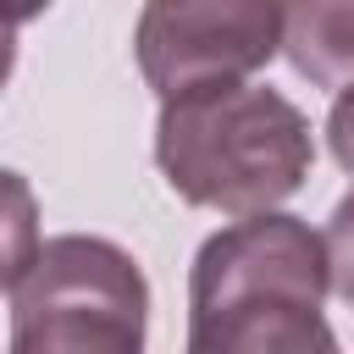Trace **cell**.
I'll use <instances>...</instances> for the list:
<instances>
[{
    "label": "cell",
    "instance_id": "obj_6",
    "mask_svg": "<svg viewBox=\"0 0 354 354\" xmlns=\"http://www.w3.org/2000/svg\"><path fill=\"white\" fill-rule=\"evenodd\" d=\"M326 266H332V293L354 310V194H343L326 221Z\"/></svg>",
    "mask_w": 354,
    "mask_h": 354
},
{
    "label": "cell",
    "instance_id": "obj_7",
    "mask_svg": "<svg viewBox=\"0 0 354 354\" xmlns=\"http://www.w3.org/2000/svg\"><path fill=\"white\" fill-rule=\"evenodd\" d=\"M326 144L337 155L343 171H354V83L332 100V116H326Z\"/></svg>",
    "mask_w": 354,
    "mask_h": 354
},
{
    "label": "cell",
    "instance_id": "obj_8",
    "mask_svg": "<svg viewBox=\"0 0 354 354\" xmlns=\"http://www.w3.org/2000/svg\"><path fill=\"white\" fill-rule=\"evenodd\" d=\"M50 0H6V17H11V28H22L28 17H39Z\"/></svg>",
    "mask_w": 354,
    "mask_h": 354
},
{
    "label": "cell",
    "instance_id": "obj_2",
    "mask_svg": "<svg viewBox=\"0 0 354 354\" xmlns=\"http://www.w3.org/2000/svg\"><path fill=\"white\" fill-rule=\"evenodd\" d=\"M155 166L183 205L260 216L293 199L315 166L310 122L260 83H205L160 100Z\"/></svg>",
    "mask_w": 354,
    "mask_h": 354
},
{
    "label": "cell",
    "instance_id": "obj_1",
    "mask_svg": "<svg viewBox=\"0 0 354 354\" xmlns=\"http://www.w3.org/2000/svg\"><path fill=\"white\" fill-rule=\"evenodd\" d=\"M326 288V238L310 221L282 210L238 216L194 254L183 354H343L321 315Z\"/></svg>",
    "mask_w": 354,
    "mask_h": 354
},
{
    "label": "cell",
    "instance_id": "obj_4",
    "mask_svg": "<svg viewBox=\"0 0 354 354\" xmlns=\"http://www.w3.org/2000/svg\"><path fill=\"white\" fill-rule=\"evenodd\" d=\"M282 50V0H144L133 55L160 100L243 83Z\"/></svg>",
    "mask_w": 354,
    "mask_h": 354
},
{
    "label": "cell",
    "instance_id": "obj_3",
    "mask_svg": "<svg viewBox=\"0 0 354 354\" xmlns=\"http://www.w3.org/2000/svg\"><path fill=\"white\" fill-rule=\"evenodd\" d=\"M11 354H144L149 282L111 238H44L6 266Z\"/></svg>",
    "mask_w": 354,
    "mask_h": 354
},
{
    "label": "cell",
    "instance_id": "obj_5",
    "mask_svg": "<svg viewBox=\"0 0 354 354\" xmlns=\"http://www.w3.org/2000/svg\"><path fill=\"white\" fill-rule=\"evenodd\" d=\"M282 55L315 88L354 83V0H282Z\"/></svg>",
    "mask_w": 354,
    "mask_h": 354
}]
</instances>
